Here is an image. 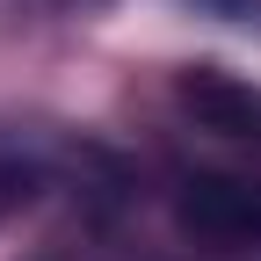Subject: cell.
<instances>
[{"mask_svg": "<svg viewBox=\"0 0 261 261\" xmlns=\"http://www.w3.org/2000/svg\"><path fill=\"white\" fill-rule=\"evenodd\" d=\"M174 232L203 254H261V174H189L174 189Z\"/></svg>", "mask_w": 261, "mask_h": 261, "instance_id": "obj_1", "label": "cell"}, {"mask_svg": "<svg viewBox=\"0 0 261 261\" xmlns=\"http://www.w3.org/2000/svg\"><path fill=\"white\" fill-rule=\"evenodd\" d=\"M174 109L203 138L261 160V80L225 73V65H189V73H174Z\"/></svg>", "mask_w": 261, "mask_h": 261, "instance_id": "obj_2", "label": "cell"}]
</instances>
